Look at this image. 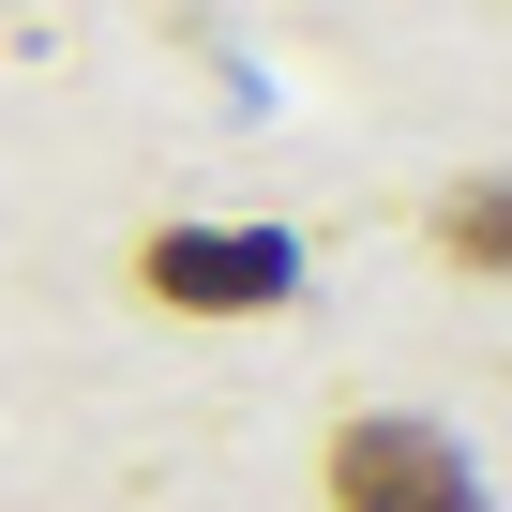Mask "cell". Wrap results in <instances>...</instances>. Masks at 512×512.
I'll return each instance as SVG.
<instances>
[{
    "mask_svg": "<svg viewBox=\"0 0 512 512\" xmlns=\"http://www.w3.org/2000/svg\"><path fill=\"white\" fill-rule=\"evenodd\" d=\"M332 512H482V482H467V452L437 422L377 407V422L332 437Z\"/></svg>",
    "mask_w": 512,
    "mask_h": 512,
    "instance_id": "6da1fadb",
    "label": "cell"
},
{
    "mask_svg": "<svg viewBox=\"0 0 512 512\" xmlns=\"http://www.w3.org/2000/svg\"><path fill=\"white\" fill-rule=\"evenodd\" d=\"M136 272H151V302H181V317H241V302H287V272H302V256H287L272 226H241V241H211V226H166Z\"/></svg>",
    "mask_w": 512,
    "mask_h": 512,
    "instance_id": "7a4b0ae2",
    "label": "cell"
},
{
    "mask_svg": "<svg viewBox=\"0 0 512 512\" xmlns=\"http://www.w3.org/2000/svg\"><path fill=\"white\" fill-rule=\"evenodd\" d=\"M437 241L467 256V272H512V181H467V196L437 211Z\"/></svg>",
    "mask_w": 512,
    "mask_h": 512,
    "instance_id": "3957f363",
    "label": "cell"
}]
</instances>
